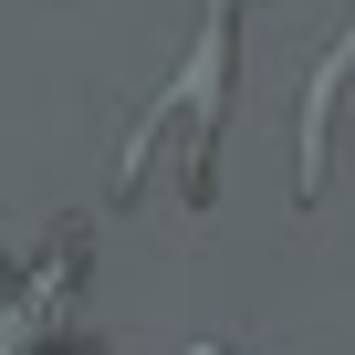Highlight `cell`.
<instances>
[{
    "instance_id": "obj_3",
    "label": "cell",
    "mask_w": 355,
    "mask_h": 355,
    "mask_svg": "<svg viewBox=\"0 0 355 355\" xmlns=\"http://www.w3.org/2000/svg\"><path fill=\"white\" fill-rule=\"evenodd\" d=\"M345 84H355V11L334 21V42H324V63H313V84H303V209L324 199V146H334V105H345Z\"/></svg>"
},
{
    "instance_id": "obj_4",
    "label": "cell",
    "mask_w": 355,
    "mask_h": 355,
    "mask_svg": "<svg viewBox=\"0 0 355 355\" xmlns=\"http://www.w3.org/2000/svg\"><path fill=\"white\" fill-rule=\"evenodd\" d=\"M189 355H230V345H189Z\"/></svg>"
},
{
    "instance_id": "obj_1",
    "label": "cell",
    "mask_w": 355,
    "mask_h": 355,
    "mask_svg": "<svg viewBox=\"0 0 355 355\" xmlns=\"http://www.w3.org/2000/svg\"><path fill=\"white\" fill-rule=\"evenodd\" d=\"M230 84H241V0H199V32L178 53V73L146 94V115L115 146V199H136L157 157H178V199L209 209L220 199V125H230Z\"/></svg>"
},
{
    "instance_id": "obj_2",
    "label": "cell",
    "mask_w": 355,
    "mask_h": 355,
    "mask_svg": "<svg viewBox=\"0 0 355 355\" xmlns=\"http://www.w3.org/2000/svg\"><path fill=\"white\" fill-rule=\"evenodd\" d=\"M84 293H94V220L0 241V355H115Z\"/></svg>"
}]
</instances>
